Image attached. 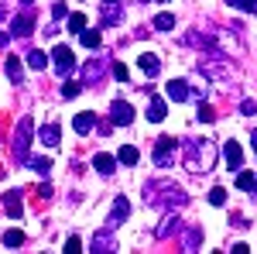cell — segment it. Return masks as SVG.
<instances>
[{"label": "cell", "mask_w": 257, "mask_h": 254, "mask_svg": "<svg viewBox=\"0 0 257 254\" xmlns=\"http://www.w3.org/2000/svg\"><path fill=\"white\" fill-rule=\"evenodd\" d=\"M144 203L158 206V210H178V206L189 203V196L182 193V186H175V182H148L144 186Z\"/></svg>", "instance_id": "obj_1"}, {"label": "cell", "mask_w": 257, "mask_h": 254, "mask_svg": "<svg viewBox=\"0 0 257 254\" xmlns=\"http://www.w3.org/2000/svg\"><path fill=\"white\" fill-rule=\"evenodd\" d=\"M199 72L206 79H213V82H223V86H233L240 79V72L230 65V55H223V52H209L206 59L199 62Z\"/></svg>", "instance_id": "obj_2"}, {"label": "cell", "mask_w": 257, "mask_h": 254, "mask_svg": "<svg viewBox=\"0 0 257 254\" xmlns=\"http://www.w3.org/2000/svg\"><path fill=\"white\" fill-rule=\"evenodd\" d=\"M182 148H185V165H189L192 172H209V168H213V161H216L213 141H185Z\"/></svg>", "instance_id": "obj_3"}, {"label": "cell", "mask_w": 257, "mask_h": 254, "mask_svg": "<svg viewBox=\"0 0 257 254\" xmlns=\"http://www.w3.org/2000/svg\"><path fill=\"white\" fill-rule=\"evenodd\" d=\"M31 134H35V120H31V117H21L18 131H14V144H11V151H14V161H18V165H24V161H28Z\"/></svg>", "instance_id": "obj_4"}, {"label": "cell", "mask_w": 257, "mask_h": 254, "mask_svg": "<svg viewBox=\"0 0 257 254\" xmlns=\"http://www.w3.org/2000/svg\"><path fill=\"white\" fill-rule=\"evenodd\" d=\"M52 59H55V69H59V76H65V72H72V69H76V59H72V48H65V45H55Z\"/></svg>", "instance_id": "obj_5"}, {"label": "cell", "mask_w": 257, "mask_h": 254, "mask_svg": "<svg viewBox=\"0 0 257 254\" xmlns=\"http://www.w3.org/2000/svg\"><path fill=\"white\" fill-rule=\"evenodd\" d=\"M175 148H178V141L175 137H161L158 144H155V161H158L161 168L172 161V155H175Z\"/></svg>", "instance_id": "obj_6"}, {"label": "cell", "mask_w": 257, "mask_h": 254, "mask_svg": "<svg viewBox=\"0 0 257 254\" xmlns=\"http://www.w3.org/2000/svg\"><path fill=\"white\" fill-rule=\"evenodd\" d=\"M110 120H113L117 127H127V124L134 120V110H131V103H123V100H117V103L110 107Z\"/></svg>", "instance_id": "obj_7"}, {"label": "cell", "mask_w": 257, "mask_h": 254, "mask_svg": "<svg viewBox=\"0 0 257 254\" xmlns=\"http://www.w3.org/2000/svg\"><path fill=\"white\" fill-rule=\"evenodd\" d=\"M31 28H35V14H31V7H28V14H21V18L11 21V35H18V38H28Z\"/></svg>", "instance_id": "obj_8"}, {"label": "cell", "mask_w": 257, "mask_h": 254, "mask_svg": "<svg viewBox=\"0 0 257 254\" xmlns=\"http://www.w3.org/2000/svg\"><path fill=\"white\" fill-rule=\"evenodd\" d=\"M165 93H168V100H175V103H182V100H189L192 97V90L182 82V79H172L168 86H165Z\"/></svg>", "instance_id": "obj_9"}, {"label": "cell", "mask_w": 257, "mask_h": 254, "mask_svg": "<svg viewBox=\"0 0 257 254\" xmlns=\"http://www.w3.org/2000/svg\"><path fill=\"white\" fill-rule=\"evenodd\" d=\"M89 251H96V254L113 251V234H110V227H106V230H99V234H93V247H89Z\"/></svg>", "instance_id": "obj_10"}, {"label": "cell", "mask_w": 257, "mask_h": 254, "mask_svg": "<svg viewBox=\"0 0 257 254\" xmlns=\"http://www.w3.org/2000/svg\"><path fill=\"white\" fill-rule=\"evenodd\" d=\"M223 155H226V165H230V168H240V165H243V151H240L237 141H226V144H223Z\"/></svg>", "instance_id": "obj_11"}, {"label": "cell", "mask_w": 257, "mask_h": 254, "mask_svg": "<svg viewBox=\"0 0 257 254\" xmlns=\"http://www.w3.org/2000/svg\"><path fill=\"white\" fill-rule=\"evenodd\" d=\"M138 65H141V72H144V76H158V72H161L158 55H151V52H144V55L138 59Z\"/></svg>", "instance_id": "obj_12"}, {"label": "cell", "mask_w": 257, "mask_h": 254, "mask_svg": "<svg viewBox=\"0 0 257 254\" xmlns=\"http://www.w3.org/2000/svg\"><path fill=\"white\" fill-rule=\"evenodd\" d=\"M127 213H131V203H127L123 196H117V199H113V213H110V230H113V227H117Z\"/></svg>", "instance_id": "obj_13"}, {"label": "cell", "mask_w": 257, "mask_h": 254, "mask_svg": "<svg viewBox=\"0 0 257 254\" xmlns=\"http://www.w3.org/2000/svg\"><path fill=\"white\" fill-rule=\"evenodd\" d=\"M93 168H96L99 176H113V168H117V158H110V155H96V158H93Z\"/></svg>", "instance_id": "obj_14"}, {"label": "cell", "mask_w": 257, "mask_h": 254, "mask_svg": "<svg viewBox=\"0 0 257 254\" xmlns=\"http://www.w3.org/2000/svg\"><path fill=\"white\" fill-rule=\"evenodd\" d=\"M120 14H123V7L117 4H110V0H103V24H113V21H120Z\"/></svg>", "instance_id": "obj_15"}, {"label": "cell", "mask_w": 257, "mask_h": 254, "mask_svg": "<svg viewBox=\"0 0 257 254\" xmlns=\"http://www.w3.org/2000/svg\"><path fill=\"white\" fill-rule=\"evenodd\" d=\"M103 69H106V59H96V62H89V65L82 69V76H86V82H96V79L103 76Z\"/></svg>", "instance_id": "obj_16"}, {"label": "cell", "mask_w": 257, "mask_h": 254, "mask_svg": "<svg viewBox=\"0 0 257 254\" xmlns=\"http://www.w3.org/2000/svg\"><path fill=\"white\" fill-rule=\"evenodd\" d=\"M4 210L11 213V220H18L21 216V193H7L4 196Z\"/></svg>", "instance_id": "obj_17"}, {"label": "cell", "mask_w": 257, "mask_h": 254, "mask_svg": "<svg viewBox=\"0 0 257 254\" xmlns=\"http://www.w3.org/2000/svg\"><path fill=\"white\" fill-rule=\"evenodd\" d=\"M38 137L48 144V148H55V144H59V124H45V127L38 131Z\"/></svg>", "instance_id": "obj_18"}, {"label": "cell", "mask_w": 257, "mask_h": 254, "mask_svg": "<svg viewBox=\"0 0 257 254\" xmlns=\"http://www.w3.org/2000/svg\"><path fill=\"white\" fill-rule=\"evenodd\" d=\"M165 114H168V110H165V100L155 97V100H151V107H148V120L158 124V120H165Z\"/></svg>", "instance_id": "obj_19"}, {"label": "cell", "mask_w": 257, "mask_h": 254, "mask_svg": "<svg viewBox=\"0 0 257 254\" xmlns=\"http://www.w3.org/2000/svg\"><path fill=\"white\" fill-rule=\"evenodd\" d=\"M72 127H76L79 134H86V131H93V127H96V117H93V114H79V117L72 120Z\"/></svg>", "instance_id": "obj_20"}, {"label": "cell", "mask_w": 257, "mask_h": 254, "mask_svg": "<svg viewBox=\"0 0 257 254\" xmlns=\"http://www.w3.org/2000/svg\"><path fill=\"white\" fill-rule=\"evenodd\" d=\"M178 227H182V223H178V216H172V210H168V213H165V223H161L155 234H158V237H168L172 230H178Z\"/></svg>", "instance_id": "obj_21"}, {"label": "cell", "mask_w": 257, "mask_h": 254, "mask_svg": "<svg viewBox=\"0 0 257 254\" xmlns=\"http://www.w3.org/2000/svg\"><path fill=\"white\" fill-rule=\"evenodd\" d=\"M28 65H31L35 72H41V69H48V55H45V52H28Z\"/></svg>", "instance_id": "obj_22"}, {"label": "cell", "mask_w": 257, "mask_h": 254, "mask_svg": "<svg viewBox=\"0 0 257 254\" xmlns=\"http://www.w3.org/2000/svg\"><path fill=\"white\" fill-rule=\"evenodd\" d=\"M138 148H131V144H123L120 148V155H117V161H123V165H138Z\"/></svg>", "instance_id": "obj_23"}, {"label": "cell", "mask_w": 257, "mask_h": 254, "mask_svg": "<svg viewBox=\"0 0 257 254\" xmlns=\"http://www.w3.org/2000/svg\"><path fill=\"white\" fill-rule=\"evenodd\" d=\"M151 24H155L158 31H172V28H175V14H168V11H165V14H158Z\"/></svg>", "instance_id": "obj_24"}, {"label": "cell", "mask_w": 257, "mask_h": 254, "mask_svg": "<svg viewBox=\"0 0 257 254\" xmlns=\"http://www.w3.org/2000/svg\"><path fill=\"white\" fill-rule=\"evenodd\" d=\"M4 72L11 76V82H21V62L14 59V55H11V59L4 62Z\"/></svg>", "instance_id": "obj_25"}, {"label": "cell", "mask_w": 257, "mask_h": 254, "mask_svg": "<svg viewBox=\"0 0 257 254\" xmlns=\"http://www.w3.org/2000/svg\"><path fill=\"white\" fill-rule=\"evenodd\" d=\"M21 244H24V234L21 230H7L4 234V247H21Z\"/></svg>", "instance_id": "obj_26"}, {"label": "cell", "mask_w": 257, "mask_h": 254, "mask_svg": "<svg viewBox=\"0 0 257 254\" xmlns=\"http://www.w3.org/2000/svg\"><path fill=\"white\" fill-rule=\"evenodd\" d=\"M226 4L237 11H247V14H257V0H226Z\"/></svg>", "instance_id": "obj_27"}, {"label": "cell", "mask_w": 257, "mask_h": 254, "mask_svg": "<svg viewBox=\"0 0 257 254\" xmlns=\"http://www.w3.org/2000/svg\"><path fill=\"white\" fill-rule=\"evenodd\" d=\"M199 240H202V230H189V237H185V247H182V251H199Z\"/></svg>", "instance_id": "obj_28"}, {"label": "cell", "mask_w": 257, "mask_h": 254, "mask_svg": "<svg viewBox=\"0 0 257 254\" xmlns=\"http://www.w3.org/2000/svg\"><path fill=\"white\" fill-rule=\"evenodd\" d=\"M82 28H86V14H69V31L82 35Z\"/></svg>", "instance_id": "obj_29"}, {"label": "cell", "mask_w": 257, "mask_h": 254, "mask_svg": "<svg viewBox=\"0 0 257 254\" xmlns=\"http://www.w3.org/2000/svg\"><path fill=\"white\" fill-rule=\"evenodd\" d=\"M254 182H257L254 172H240L237 176V189H254Z\"/></svg>", "instance_id": "obj_30"}, {"label": "cell", "mask_w": 257, "mask_h": 254, "mask_svg": "<svg viewBox=\"0 0 257 254\" xmlns=\"http://www.w3.org/2000/svg\"><path fill=\"white\" fill-rule=\"evenodd\" d=\"M82 45L86 48H99V31H86L82 28Z\"/></svg>", "instance_id": "obj_31"}, {"label": "cell", "mask_w": 257, "mask_h": 254, "mask_svg": "<svg viewBox=\"0 0 257 254\" xmlns=\"http://www.w3.org/2000/svg\"><path fill=\"white\" fill-rule=\"evenodd\" d=\"M209 203H213V206H223V203H226V189H223V186L209 189Z\"/></svg>", "instance_id": "obj_32"}, {"label": "cell", "mask_w": 257, "mask_h": 254, "mask_svg": "<svg viewBox=\"0 0 257 254\" xmlns=\"http://www.w3.org/2000/svg\"><path fill=\"white\" fill-rule=\"evenodd\" d=\"M31 168H35L38 176H48V168H52V161H48V158H31Z\"/></svg>", "instance_id": "obj_33"}, {"label": "cell", "mask_w": 257, "mask_h": 254, "mask_svg": "<svg viewBox=\"0 0 257 254\" xmlns=\"http://www.w3.org/2000/svg\"><path fill=\"white\" fill-rule=\"evenodd\" d=\"M240 114H243V117H254V114H257V103H254V100H243V103H240Z\"/></svg>", "instance_id": "obj_34"}, {"label": "cell", "mask_w": 257, "mask_h": 254, "mask_svg": "<svg viewBox=\"0 0 257 254\" xmlns=\"http://www.w3.org/2000/svg\"><path fill=\"white\" fill-rule=\"evenodd\" d=\"M76 251H82V240L79 237H69L65 240V254H76Z\"/></svg>", "instance_id": "obj_35"}, {"label": "cell", "mask_w": 257, "mask_h": 254, "mask_svg": "<svg viewBox=\"0 0 257 254\" xmlns=\"http://www.w3.org/2000/svg\"><path fill=\"white\" fill-rule=\"evenodd\" d=\"M62 97H65V100L79 97V86H76V82H69V86H62Z\"/></svg>", "instance_id": "obj_36"}, {"label": "cell", "mask_w": 257, "mask_h": 254, "mask_svg": "<svg viewBox=\"0 0 257 254\" xmlns=\"http://www.w3.org/2000/svg\"><path fill=\"white\" fill-rule=\"evenodd\" d=\"M113 76H117L120 82L127 79V65H123V62H113Z\"/></svg>", "instance_id": "obj_37"}, {"label": "cell", "mask_w": 257, "mask_h": 254, "mask_svg": "<svg viewBox=\"0 0 257 254\" xmlns=\"http://www.w3.org/2000/svg\"><path fill=\"white\" fill-rule=\"evenodd\" d=\"M199 120L209 124V120H213V107H199Z\"/></svg>", "instance_id": "obj_38"}, {"label": "cell", "mask_w": 257, "mask_h": 254, "mask_svg": "<svg viewBox=\"0 0 257 254\" xmlns=\"http://www.w3.org/2000/svg\"><path fill=\"white\" fill-rule=\"evenodd\" d=\"M52 18H55V21L65 18V4H55V7H52Z\"/></svg>", "instance_id": "obj_39"}, {"label": "cell", "mask_w": 257, "mask_h": 254, "mask_svg": "<svg viewBox=\"0 0 257 254\" xmlns=\"http://www.w3.org/2000/svg\"><path fill=\"white\" fill-rule=\"evenodd\" d=\"M250 148H254V155H257V131L250 134Z\"/></svg>", "instance_id": "obj_40"}, {"label": "cell", "mask_w": 257, "mask_h": 254, "mask_svg": "<svg viewBox=\"0 0 257 254\" xmlns=\"http://www.w3.org/2000/svg\"><path fill=\"white\" fill-rule=\"evenodd\" d=\"M4 45H7V31H0V48H4Z\"/></svg>", "instance_id": "obj_41"}, {"label": "cell", "mask_w": 257, "mask_h": 254, "mask_svg": "<svg viewBox=\"0 0 257 254\" xmlns=\"http://www.w3.org/2000/svg\"><path fill=\"white\" fill-rule=\"evenodd\" d=\"M31 4H35V0H21V7H31Z\"/></svg>", "instance_id": "obj_42"}, {"label": "cell", "mask_w": 257, "mask_h": 254, "mask_svg": "<svg viewBox=\"0 0 257 254\" xmlns=\"http://www.w3.org/2000/svg\"><path fill=\"white\" fill-rule=\"evenodd\" d=\"M110 4H117V0H110Z\"/></svg>", "instance_id": "obj_43"}, {"label": "cell", "mask_w": 257, "mask_h": 254, "mask_svg": "<svg viewBox=\"0 0 257 254\" xmlns=\"http://www.w3.org/2000/svg\"><path fill=\"white\" fill-rule=\"evenodd\" d=\"M254 186H257V182H254Z\"/></svg>", "instance_id": "obj_44"}]
</instances>
